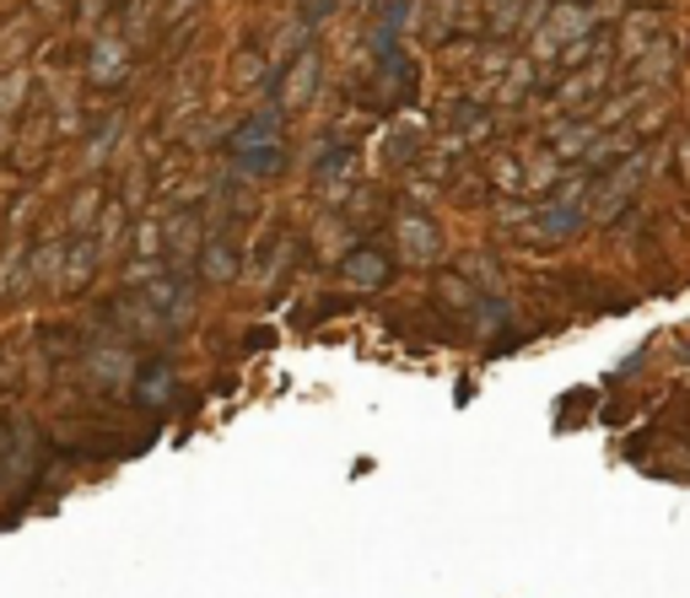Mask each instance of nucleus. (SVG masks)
I'll return each instance as SVG.
<instances>
[{
    "label": "nucleus",
    "mask_w": 690,
    "mask_h": 598,
    "mask_svg": "<svg viewBox=\"0 0 690 598\" xmlns=\"http://www.w3.org/2000/svg\"><path fill=\"white\" fill-rule=\"evenodd\" d=\"M167 394H173L167 367H146V372H141V389H135V399H141V404H163Z\"/></svg>",
    "instance_id": "obj_1"
}]
</instances>
